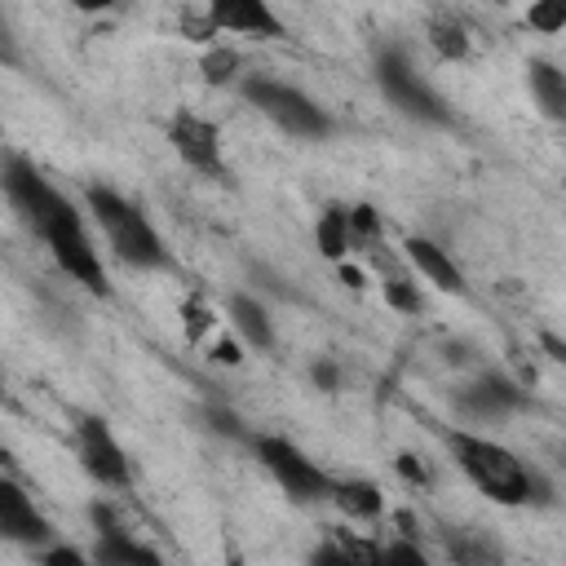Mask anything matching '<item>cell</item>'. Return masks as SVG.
Masks as SVG:
<instances>
[{
  "label": "cell",
  "mask_w": 566,
  "mask_h": 566,
  "mask_svg": "<svg viewBox=\"0 0 566 566\" xmlns=\"http://www.w3.org/2000/svg\"><path fill=\"white\" fill-rule=\"evenodd\" d=\"M451 460L460 464V473L491 500V504H504V509H517V504H544L548 500V486L544 478L504 442L495 438H482L473 429H447L442 433Z\"/></svg>",
  "instance_id": "6da1fadb"
},
{
  "label": "cell",
  "mask_w": 566,
  "mask_h": 566,
  "mask_svg": "<svg viewBox=\"0 0 566 566\" xmlns=\"http://www.w3.org/2000/svg\"><path fill=\"white\" fill-rule=\"evenodd\" d=\"M84 208H88V217L97 221V230L106 234L111 252H115L128 270L150 274V270H172V265H177V261H172V248H168L164 234H159V226H155L133 199H124L115 186H102V181L84 186Z\"/></svg>",
  "instance_id": "7a4b0ae2"
},
{
  "label": "cell",
  "mask_w": 566,
  "mask_h": 566,
  "mask_svg": "<svg viewBox=\"0 0 566 566\" xmlns=\"http://www.w3.org/2000/svg\"><path fill=\"white\" fill-rule=\"evenodd\" d=\"M35 234L44 239L53 265H57L71 283H80L88 296H111L106 265H102V256H97V243H93V234H88V221H84V212H80L71 199H62V208H57Z\"/></svg>",
  "instance_id": "3957f363"
},
{
  "label": "cell",
  "mask_w": 566,
  "mask_h": 566,
  "mask_svg": "<svg viewBox=\"0 0 566 566\" xmlns=\"http://www.w3.org/2000/svg\"><path fill=\"white\" fill-rule=\"evenodd\" d=\"M371 75H376L380 97H385L398 115H407V119H416V124H429V128H451V124H455L447 97L411 66V57H407L398 44H385V49L376 53Z\"/></svg>",
  "instance_id": "277c9868"
},
{
  "label": "cell",
  "mask_w": 566,
  "mask_h": 566,
  "mask_svg": "<svg viewBox=\"0 0 566 566\" xmlns=\"http://www.w3.org/2000/svg\"><path fill=\"white\" fill-rule=\"evenodd\" d=\"M248 442H252L256 464L274 478V486L292 504H323V500H332L336 478L318 460H310L292 438H283V433H252Z\"/></svg>",
  "instance_id": "5b68a950"
},
{
  "label": "cell",
  "mask_w": 566,
  "mask_h": 566,
  "mask_svg": "<svg viewBox=\"0 0 566 566\" xmlns=\"http://www.w3.org/2000/svg\"><path fill=\"white\" fill-rule=\"evenodd\" d=\"M243 97L252 111H261L274 128H283L287 137H301V142H323L332 137V115L296 84L287 80H270V75H248L243 80Z\"/></svg>",
  "instance_id": "8992f818"
},
{
  "label": "cell",
  "mask_w": 566,
  "mask_h": 566,
  "mask_svg": "<svg viewBox=\"0 0 566 566\" xmlns=\"http://www.w3.org/2000/svg\"><path fill=\"white\" fill-rule=\"evenodd\" d=\"M75 455L80 469L102 486V491H128L133 486V460L115 429L102 416H80L75 420Z\"/></svg>",
  "instance_id": "52a82bcc"
},
{
  "label": "cell",
  "mask_w": 566,
  "mask_h": 566,
  "mask_svg": "<svg viewBox=\"0 0 566 566\" xmlns=\"http://www.w3.org/2000/svg\"><path fill=\"white\" fill-rule=\"evenodd\" d=\"M88 522H93V548H88L93 566H168L155 544H146L128 522H119L106 495L88 504Z\"/></svg>",
  "instance_id": "ba28073f"
},
{
  "label": "cell",
  "mask_w": 566,
  "mask_h": 566,
  "mask_svg": "<svg viewBox=\"0 0 566 566\" xmlns=\"http://www.w3.org/2000/svg\"><path fill=\"white\" fill-rule=\"evenodd\" d=\"M4 199H9V208L22 217V226L35 234L57 208H62V190L31 164V159H22V155H9L4 159Z\"/></svg>",
  "instance_id": "9c48e42d"
},
{
  "label": "cell",
  "mask_w": 566,
  "mask_h": 566,
  "mask_svg": "<svg viewBox=\"0 0 566 566\" xmlns=\"http://www.w3.org/2000/svg\"><path fill=\"white\" fill-rule=\"evenodd\" d=\"M168 146L186 168H195V172H203L212 181H221L230 172L226 168V150H221V128L212 119L195 115V111H177L168 119Z\"/></svg>",
  "instance_id": "30bf717a"
},
{
  "label": "cell",
  "mask_w": 566,
  "mask_h": 566,
  "mask_svg": "<svg viewBox=\"0 0 566 566\" xmlns=\"http://www.w3.org/2000/svg\"><path fill=\"white\" fill-rule=\"evenodd\" d=\"M0 535L9 539V544H18V548H49V544H57L53 539V522L35 509V500L27 495V486L18 482V478H0Z\"/></svg>",
  "instance_id": "8fae6325"
},
{
  "label": "cell",
  "mask_w": 566,
  "mask_h": 566,
  "mask_svg": "<svg viewBox=\"0 0 566 566\" xmlns=\"http://www.w3.org/2000/svg\"><path fill=\"white\" fill-rule=\"evenodd\" d=\"M455 407L469 416V420H504L513 411H526L531 407V394L509 380L504 371H482L478 380H469L455 398Z\"/></svg>",
  "instance_id": "7c38bea8"
},
{
  "label": "cell",
  "mask_w": 566,
  "mask_h": 566,
  "mask_svg": "<svg viewBox=\"0 0 566 566\" xmlns=\"http://www.w3.org/2000/svg\"><path fill=\"white\" fill-rule=\"evenodd\" d=\"M203 13L212 22V31H226V35H243V40H283L287 35V27L274 18V9L265 0H212Z\"/></svg>",
  "instance_id": "4fadbf2b"
},
{
  "label": "cell",
  "mask_w": 566,
  "mask_h": 566,
  "mask_svg": "<svg viewBox=\"0 0 566 566\" xmlns=\"http://www.w3.org/2000/svg\"><path fill=\"white\" fill-rule=\"evenodd\" d=\"M402 261H407L411 274L424 279L429 287H438V292H447V296H469V279H464V270H460V265L451 261V252L438 248L433 239H424V234H407V239H402Z\"/></svg>",
  "instance_id": "5bb4252c"
},
{
  "label": "cell",
  "mask_w": 566,
  "mask_h": 566,
  "mask_svg": "<svg viewBox=\"0 0 566 566\" xmlns=\"http://www.w3.org/2000/svg\"><path fill=\"white\" fill-rule=\"evenodd\" d=\"M226 318H230V332H234V340L243 349H261V354L274 349V340H279L274 336V318H270V310L252 292H234L226 301Z\"/></svg>",
  "instance_id": "9a60e30c"
},
{
  "label": "cell",
  "mask_w": 566,
  "mask_h": 566,
  "mask_svg": "<svg viewBox=\"0 0 566 566\" xmlns=\"http://www.w3.org/2000/svg\"><path fill=\"white\" fill-rule=\"evenodd\" d=\"M526 88H531V97H535V106H539L544 119L566 124V71L557 62L531 57L526 62Z\"/></svg>",
  "instance_id": "2e32d148"
},
{
  "label": "cell",
  "mask_w": 566,
  "mask_h": 566,
  "mask_svg": "<svg viewBox=\"0 0 566 566\" xmlns=\"http://www.w3.org/2000/svg\"><path fill=\"white\" fill-rule=\"evenodd\" d=\"M305 566H380V548L367 539H354L349 531H336L318 548H310Z\"/></svg>",
  "instance_id": "e0dca14e"
},
{
  "label": "cell",
  "mask_w": 566,
  "mask_h": 566,
  "mask_svg": "<svg viewBox=\"0 0 566 566\" xmlns=\"http://www.w3.org/2000/svg\"><path fill=\"white\" fill-rule=\"evenodd\" d=\"M314 243L318 252L332 261V265H345V256L354 252V239H349V203H327L314 221Z\"/></svg>",
  "instance_id": "ac0fdd59"
},
{
  "label": "cell",
  "mask_w": 566,
  "mask_h": 566,
  "mask_svg": "<svg viewBox=\"0 0 566 566\" xmlns=\"http://www.w3.org/2000/svg\"><path fill=\"white\" fill-rule=\"evenodd\" d=\"M332 504H336L345 517H354V522H376V517L385 513V495H380V486L367 482V478H345V482H336Z\"/></svg>",
  "instance_id": "d6986e66"
},
{
  "label": "cell",
  "mask_w": 566,
  "mask_h": 566,
  "mask_svg": "<svg viewBox=\"0 0 566 566\" xmlns=\"http://www.w3.org/2000/svg\"><path fill=\"white\" fill-rule=\"evenodd\" d=\"M424 40L442 62H464L469 57V31L455 13H433L429 27H424Z\"/></svg>",
  "instance_id": "ffe728a7"
},
{
  "label": "cell",
  "mask_w": 566,
  "mask_h": 566,
  "mask_svg": "<svg viewBox=\"0 0 566 566\" xmlns=\"http://www.w3.org/2000/svg\"><path fill=\"white\" fill-rule=\"evenodd\" d=\"M380 292H385V301H389V310H402V314H420V287L411 283V274H402V270H389L385 265V274H380Z\"/></svg>",
  "instance_id": "44dd1931"
},
{
  "label": "cell",
  "mask_w": 566,
  "mask_h": 566,
  "mask_svg": "<svg viewBox=\"0 0 566 566\" xmlns=\"http://www.w3.org/2000/svg\"><path fill=\"white\" fill-rule=\"evenodd\" d=\"M349 239H354V252L380 248V212L371 203H349Z\"/></svg>",
  "instance_id": "7402d4cb"
},
{
  "label": "cell",
  "mask_w": 566,
  "mask_h": 566,
  "mask_svg": "<svg viewBox=\"0 0 566 566\" xmlns=\"http://www.w3.org/2000/svg\"><path fill=\"white\" fill-rule=\"evenodd\" d=\"M199 71H203L208 84H230V80L243 71V57H239V49H230V44H212V49L203 53Z\"/></svg>",
  "instance_id": "603a6c76"
},
{
  "label": "cell",
  "mask_w": 566,
  "mask_h": 566,
  "mask_svg": "<svg viewBox=\"0 0 566 566\" xmlns=\"http://www.w3.org/2000/svg\"><path fill=\"white\" fill-rule=\"evenodd\" d=\"M526 27L539 31V35L566 31V0H535V4L526 9Z\"/></svg>",
  "instance_id": "cb8c5ba5"
},
{
  "label": "cell",
  "mask_w": 566,
  "mask_h": 566,
  "mask_svg": "<svg viewBox=\"0 0 566 566\" xmlns=\"http://www.w3.org/2000/svg\"><path fill=\"white\" fill-rule=\"evenodd\" d=\"M181 314H186V336H190V340H203V336L217 327V314H212V305H208V301H199V296H186Z\"/></svg>",
  "instance_id": "d4e9b609"
},
{
  "label": "cell",
  "mask_w": 566,
  "mask_h": 566,
  "mask_svg": "<svg viewBox=\"0 0 566 566\" xmlns=\"http://www.w3.org/2000/svg\"><path fill=\"white\" fill-rule=\"evenodd\" d=\"M35 562L40 566H93V557L84 553V548H75V544H49V548H40L35 553Z\"/></svg>",
  "instance_id": "484cf974"
},
{
  "label": "cell",
  "mask_w": 566,
  "mask_h": 566,
  "mask_svg": "<svg viewBox=\"0 0 566 566\" xmlns=\"http://www.w3.org/2000/svg\"><path fill=\"white\" fill-rule=\"evenodd\" d=\"M380 566H429V557H424L420 544H411V539H394V544L380 548Z\"/></svg>",
  "instance_id": "4316f807"
},
{
  "label": "cell",
  "mask_w": 566,
  "mask_h": 566,
  "mask_svg": "<svg viewBox=\"0 0 566 566\" xmlns=\"http://www.w3.org/2000/svg\"><path fill=\"white\" fill-rule=\"evenodd\" d=\"M539 345H544V354L566 371V340H562V336H553V332H544V336H539Z\"/></svg>",
  "instance_id": "83f0119b"
},
{
  "label": "cell",
  "mask_w": 566,
  "mask_h": 566,
  "mask_svg": "<svg viewBox=\"0 0 566 566\" xmlns=\"http://www.w3.org/2000/svg\"><path fill=\"white\" fill-rule=\"evenodd\" d=\"M310 376H314V385H318V389H327V394L336 389V363H314V367H310Z\"/></svg>",
  "instance_id": "f1b7e54d"
},
{
  "label": "cell",
  "mask_w": 566,
  "mask_h": 566,
  "mask_svg": "<svg viewBox=\"0 0 566 566\" xmlns=\"http://www.w3.org/2000/svg\"><path fill=\"white\" fill-rule=\"evenodd\" d=\"M398 469H402V473H407L411 482H424V478H429V473H424V469L416 464V455H398Z\"/></svg>",
  "instance_id": "f546056e"
},
{
  "label": "cell",
  "mask_w": 566,
  "mask_h": 566,
  "mask_svg": "<svg viewBox=\"0 0 566 566\" xmlns=\"http://www.w3.org/2000/svg\"><path fill=\"white\" fill-rule=\"evenodd\" d=\"M217 358L221 363H239V340H217Z\"/></svg>",
  "instance_id": "4dcf8cb0"
}]
</instances>
